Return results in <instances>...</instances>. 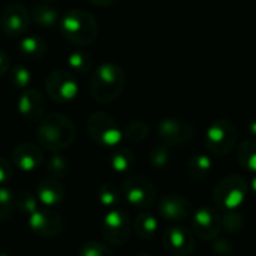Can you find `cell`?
Wrapping results in <instances>:
<instances>
[{"mask_svg": "<svg viewBox=\"0 0 256 256\" xmlns=\"http://www.w3.org/2000/svg\"><path fill=\"white\" fill-rule=\"evenodd\" d=\"M38 141L48 152H62L76 140V126L72 118L60 112H51L40 118L38 124Z\"/></svg>", "mask_w": 256, "mask_h": 256, "instance_id": "cell-1", "label": "cell"}, {"mask_svg": "<svg viewBox=\"0 0 256 256\" xmlns=\"http://www.w3.org/2000/svg\"><path fill=\"white\" fill-rule=\"evenodd\" d=\"M126 74L123 68L112 62L100 63L90 80V92L94 100L100 104L116 100L124 90Z\"/></svg>", "mask_w": 256, "mask_h": 256, "instance_id": "cell-2", "label": "cell"}, {"mask_svg": "<svg viewBox=\"0 0 256 256\" xmlns=\"http://www.w3.org/2000/svg\"><path fill=\"white\" fill-rule=\"evenodd\" d=\"M58 30L75 45H90L98 38V21L84 9H70L60 18Z\"/></svg>", "mask_w": 256, "mask_h": 256, "instance_id": "cell-3", "label": "cell"}, {"mask_svg": "<svg viewBox=\"0 0 256 256\" xmlns=\"http://www.w3.org/2000/svg\"><path fill=\"white\" fill-rule=\"evenodd\" d=\"M249 184L240 176H226L213 188V201L222 212L238 210L248 200Z\"/></svg>", "mask_w": 256, "mask_h": 256, "instance_id": "cell-4", "label": "cell"}, {"mask_svg": "<svg viewBox=\"0 0 256 256\" xmlns=\"http://www.w3.org/2000/svg\"><path fill=\"white\" fill-rule=\"evenodd\" d=\"M87 134L98 146L104 148H116L123 140V130L118 123L106 112L98 111L87 118Z\"/></svg>", "mask_w": 256, "mask_h": 256, "instance_id": "cell-5", "label": "cell"}, {"mask_svg": "<svg viewBox=\"0 0 256 256\" xmlns=\"http://www.w3.org/2000/svg\"><path fill=\"white\" fill-rule=\"evenodd\" d=\"M238 130L228 118L214 120L206 132V147L214 156H226L237 146Z\"/></svg>", "mask_w": 256, "mask_h": 256, "instance_id": "cell-6", "label": "cell"}, {"mask_svg": "<svg viewBox=\"0 0 256 256\" xmlns=\"http://www.w3.org/2000/svg\"><path fill=\"white\" fill-rule=\"evenodd\" d=\"M122 194L128 204L136 210L150 208L158 196L153 182L142 176H129L122 184Z\"/></svg>", "mask_w": 256, "mask_h": 256, "instance_id": "cell-7", "label": "cell"}, {"mask_svg": "<svg viewBox=\"0 0 256 256\" xmlns=\"http://www.w3.org/2000/svg\"><path fill=\"white\" fill-rule=\"evenodd\" d=\"M132 234V222L129 214L116 207L106 210L102 220V236L112 246H123Z\"/></svg>", "mask_w": 256, "mask_h": 256, "instance_id": "cell-8", "label": "cell"}, {"mask_svg": "<svg viewBox=\"0 0 256 256\" xmlns=\"http://www.w3.org/2000/svg\"><path fill=\"white\" fill-rule=\"evenodd\" d=\"M45 90L48 98L58 104H68L78 94V81L75 75L64 69L52 70L45 80Z\"/></svg>", "mask_w": 256, "mask_h": 256, "instance_id": "cell-9", "label": "cell"}, {"mask_svg": "<svg viewBox=\"0 0 256 256\" xmlns=\"http://www.w3.org/2000/svg\"><path fill=\"white\" fill-rule=\"evenodd\" d=\"M194 124L178 118H164L158 124V136L160 142L170 147H182L195 138Z\"/></svg>", "mask_w": 256, "mask_h": 256, "instance_id": "cell-10", "label": "cell"}, {"mask_svg": "<svg viewBox=\"0 0 256 256\" xmlns=\"http://www.w3.org/2000/svg\"><path fill=\"white\" fill-rule=\"evenodd\" d=\"M222 230V216L218 210L202 206L192 216V231L194 234L204 240L213 242L219 237Z\"/></svg>", "mask_w": 256, "mask_h": 256, "instance_id": "cell-11", "label": "cell"}, {"mask_svg": "<svg viewBox=\"0 0 256 256\" xmlns=\"http://www.w3.org/2000/svg\"><path fill=\"white\" fill-rule=\"evenodd\" d=\"M28 226L33 234L42 238H52L58 236L63 230L62 216L54 212V208L40 206L36 212L28 216Z\"/></svg>", "mask_w": 256, "mask_h": 256, "instance_id": "cell-12", "label": "cell"}, {"mask_svg": "<svg viewBox=\"0 0 256 256\" xmlns=\"http://www.w3.org/2000/svg\"><path fill=\"white\" fill-rule=\"evenodd\" d=\"M158 213L166 222L180 224L192 216V204L182 195L168 194L158 201Z\"/></svg>", "mask_w": 256, "mask_h": 256, "instance_id": "cell-13", "label": "cell"}, {"mask_svg": "<svg viewBox=\"0 0 256 256\" xmlns=\"http://www.w3.org/2000/svg\"><path fill=\"white\" fill-rule=\"evenodd\" d=\"M164 248L176 256H189L195 250V234L184 226H171L162 236Z\"/></svg>", "mask_w": 256, "mask_h": 256, "instance_id": "cell-14", "label": "cell"}, {"mask_svg": "<svg viewBox=\"0 0 256 256\" xmlns=\"http://www.w3.org/2000/svg\"><path fill=\"white\" fill-rule=\"evenodd\" d=\"M30 20L32 16L26 6L21 3H10L0 15V28L8 36H20L28 28Z\"/></svg>", "mask_w": 256, "mask_h": 256, "instance_id": "cell-15", "label": "cell"}, {"mask_svg": "<svg viewBox=\"0 0 256 256\" xmlns=\"http://www.w3.org/2000/svg\"><path fill=\"white\" fill-rule=\"evenodd\" d=\"M10 160L16 170L22 172H33L42 165L44 153L33 142H21L12 150Z\"/></svg>", "mask_w": 256, "mask_h": 256, "instance_id": "cell-16", "label": "cell"}, {"mask_svg": "<svg viewBox=\"0 0 256 256\" xmlns=\"http://www.w3.org/2000/svg\"><path fill=\"white\" fill-rule=\"evenodd\" d=\"M16 110L28 122H39L45 116V98L36 88H24L18 98Z\"/></svg>", "mask_w": 256, "mask_h": 256, "instance_id": "cell-17", "label": "cell"}, {"mask_svg": "<svg viewBox=\"0 0 256 256\" xmlns=\"http://www.w3.org/2000/svg\"><path fill=\"white\" fill-rule=\"evenodd\" d=\"M36 196L40 206L56 208L64 200V188L57 178H44L36 186Z\"/></svg>", "mask_w": 256, "mask_h": 256, "instance_id": "cell-18", "label": "cell"}, {"mask_svg": "<svg viewBox=\"0 0 256 256\" xmlns=\"http://www.w3.org/2000/svg\"><path fill=\"white\" fill-rule=\"evenodd\" d=\"M132 230L135 232V236L141 240H148L152 237H154V234L159 230V222L156 219V216L153 213L147 210H141L140 214L135 218L134 224H132Z\"/></svg>", "mask_w": 256, "mask_h": 256, "instance_id": "cell-19", "label": "cell"}, {"mask_svg": "<svg viewBox=\"0 0 256 256\" xmlns=\"http://www.w3.org/2000/svg\"><path fill=\"white\" fill-rule=\"evenodd\" d=\"M32 20L44 27V28H52L56 26H58L60 21V12L56 6L50 4V3H38L33 6L32 14H30Z\"/></svg>", "mask_w": 256, "mask_h": 256, "instance_id": "cell-20", "label": "cell"}, {"mask_svg": "<svg viewBox=\"0 0 256 256\" xmlns=\"http://www.w3.org/2000/svg\"><path fill=\"white\" fill-rule=\"evenodd\" d=\"M110 166L117 174L130 172L135 166V153L129 147H116L110 158Z\"/></svg>", "mask_w": 256, "mask_h": 256, "instance_id": "cell-21", "label": "cell"}, {"mask_svg": "<svg viewBox=\"0 0 256 256\" xmlns=\"http://www.w3.org/2000/svg\"><path fill=\"white\" fill-rule=\"evenodd\" d=\"M213 168V162L210 159V156L204 154V153H198V154H194L188 162H186V172L188 176L198 182V180H204L210 171Z\"/></svg>", "mask_w": 256, "mask_h": 256, "instance_id": "cell-22", "label": "cell"}, {"mask_svg": "<svg viewBox=\"0 0 256 256\" xmlns=\"http://www.w3.org/2000/svg\"><path fill=\"white\" fill-rule=\"evenodd\" d=\"M18 50L28 58H42L46 54L48 44L40 36H26L18 42Z\"/></svg>", "mask_w": 256, "mask_h": 256, "instance_id": "cell-23", "label": "cell"}, {"mask_svg": "<svg viewBox=\"0 0 256 256\" xmlns=\"http://www.w3.org/2000/svg\"><path fill=\"white\" fill-rule=\"evenodd\" d=\"M122 198H123L122 189L112 182H106V183L100 184L98 189V201L106 210L118 207Z\"/></svg>", "mask_w": 256, "mask_h": 256, "instance_id": "cell-24", "label": "cell"}, {"mask_svg": "<svg viewBox=\"0 0 256 256\" xmlns=\"http://www.w3.org/2000/svg\"><path fill=\"white\" fill-rule=\"evenodd\" d=\"M237 160L244 171L256 174V140H246L237 147Z\"/></svg>", "mask_w": 256, "mask_h": 256, "instance_id": "cell-25", "label": "cell"}, {"mask_svg": "<svg viewBox=\"0 0 256 256\" xmlns=\"http://www.w3.org/2000/svg\"><path fill=\"white\" fill-rule=\"evenodd\" d=\"M45 166H46V171L48 174L52 177V178H64L69 172V162L64 156L60 154V152H54V154L45 162Z\"/></svg>", "mask_w": 256, "mask_h": 256, "instance_id": "cell-26", "label": "cell"}, {"mask_svg": "<svg viewBox=\"0 0 256 256\" xmlns=\"http://www.w3.org/2000/svg\"><path fill=\"white\" fill-rule=\"evenodd\" d=\"M150 135V128L146 122H130L124 126L123 129V138H126L130 142H142L148 138Z\"/></svg>", "mask_w": 256, "mask_h": 256, "instance_id": "cell-27", "label": "cell"}, {"mask_svg": "<svg viewBox=\"0 0 256 256\" xmlns=\"http://www.w3.org/2000/svg\"><path fill=\"white\" fill-rule=\"evenodd\" d=\"M15 194L12 189L4 184L0 186V222H8L15 214Z\"/></svg>", "mask_w": 256, "mask_h": 256, "instance_id": "cell-28", "label": "cell"}, {"mask_svg": "<svg viewBox=\"0 0 256 256\" xmlns=\"http://www.w3.org/2000/svg\"><path fill=\"white\" fill-rule=\"evenodd\" d=\"M14 202H15V210L22 214H27V216H30L33 212H36L40 207V202H39L36 194L27 192V190L16 194Z\"/></svg>", "mask_w": 256, "mask_h": 256, "instance_id": "cell-29", "label": "cell"}, {"mask_svg": "<svg viewBox=\"0 0 256 256\" xmlns=\"http://www.w3.org/2000/svg\"><path fill=\"white\" fill-rule=\"evenodd\" d=\"M171 158H172L171 147L164 142L152 147V150L148 153V162L156 170H162V168L168 166V164L171 162Z\"/></svg>", "mask_w": 256, "mask_h": 256, "instance_id": "cell-30", "label": "cell"}, {"mask_svg": "<svg viewBox=\"0 0 256 256\" xmlns=\"http://www.w3.org/2000/svg\"><path fill=\"white\" fill-rule=\"evenodd\" d=\"M68 66L75 74H87L92 69L93 62H92V57L88 52L78 50V51H74L68 56Z\"/></svg>", "mask_w": 256, "mask_h": 256, "instance_id": "cell-31", "label": "cell"}, {"mask_svg": "<svg viewBox=\"0 0 256 256\" xmlns=\"http://www.w3.org/2000/svg\"><path fill=\"white\" fill-rule=\"evenodd\" d=\"M32 82V72L24 64H14L10 68V84L18 88L24 90Z\"/></svg>", "mask_w": 256, "mask_h": 256, "instance_id": "cell-32", "label": "cell"}, {"mask_svg": "<svg viewBox=\"0 0 256 256\" xmlns=\"http://www.w3.org/2000/svg\"><path fill=\"white\" fill-rule=\"evenodd\" d=\"M244 225V219L243 216L237 212V210H230V212H224L222 216V226L225 228L226 232L230 234H237L243 230Z\"/></svg>", "mask_w": 256, "mask_h": 256, "instance_id": "cell-33", "label": "cell"}, {"mask_svg": "<svg viewBox=\"0 0 256 256\" xmlns=\"http://www.w3.org/2000/svg\"><path fill=\"white\" fill-rule=\"evenodd\" d=\"M81 256H108L112 255V249L105 244V243H100V242H87L84 243L81 248H80V252Z\"/></svg>", "mask_w": 256, "mask_h": 256, "instance_id": "cell-34", "label": "cell"}, {"mask_svg": "<svg viewBox=\"0 0 256 256\" xmlns=\"http://www.w3.org/2000/svg\"><path fill=\"white\" fill-rule=\"evenodd\" d=\"M14 177V164L6 158H0V186L9 184Z\"/></svg>", "mask_w": 256, "mask_h": 256, "instance_id": "cell-35", "label": "cell"}, {"mask_svg": "<svg viewBox=\"0 0 256 256\" xmlns=\"http://www.w3.org/2000/svg\"><path fill=\"white\" fill-rule=\"evenodd\" d=\"M214 243H213V246H212V249H213V252H216V254H219V255H230V254H232L234 252V246H232V243L230 242V240H226V238H216V240H213Z\"/></svg>", "mask_w": 256, "mask_h": 256, "instance_id": "cell-36", "label": "cell"}, {"mask_svg": "<svg viewBox=\"0 0 256 256\" xmlns=\"http://www.w3.org/2000/svg\"><path fill=\"white\" fill-rule=\"evenodd\" d=\"M9 68H10L9 57H8V54L3 50H0V76H3L9 70Z\"/></svg>", "mask_w": 256, "mask_h": 256, "instance_id": "cell-37", "label": "cell"}, {"mask_svg": "<svg viewBox=\"0 0 256 256\" xmlns=\"http://www.w3.org/2000/svg\"><path fill=\"white\" fill-rule=\"evenodd\" d=\"M93 4H96V6H102V8H105V6H114V4H117L118 3V0H90Z\"/></svg>", "mask_w": 256, "mask_h": 256, "instance_id": "cell-38", "label": "cell"}, {"mask_svg": "<svg viewBox=\"0 0 256 256\" xmlns=\"http://www.w3.org/2000/svg\"><path fill=\"white\" fill-rule=\"evenodd\" d=\"M248 132H249V135H250V136L256 138V120H254V122H250V123H249V126H248Z\"/></svg>", "mask_w": 256, "mask_h": 256, "instance_id": "cell-39", "label": "cell"}, {"mask_svg": "<svg viewBox=\"0 0 256 256\" xmlns=\"http://www.w3.org/2000/svg\"><path fill=\"white\" fill-rule=\"evenodd\" d=\"M254 177H252V182H250V188H252V190H254V194L256 195V174H252Z\"/></svg>", "mask_w": 256, "mask_h": 256, "instance_id": "cell-40", "label": "cell"}, {"mask_svg": "<svg viewBox=\"0 0 256 256\" xmlns=\"http://www.w3.org/2000/svg\"><path fill=\"white\" fill-rule=\"evenodd\" d=\"M44 2H52V0H44Z\"/></svg>", "mask_w": 256, "mask_h": 256, "instance_id": "cell-41", "label": "cell"}]
</instances>
